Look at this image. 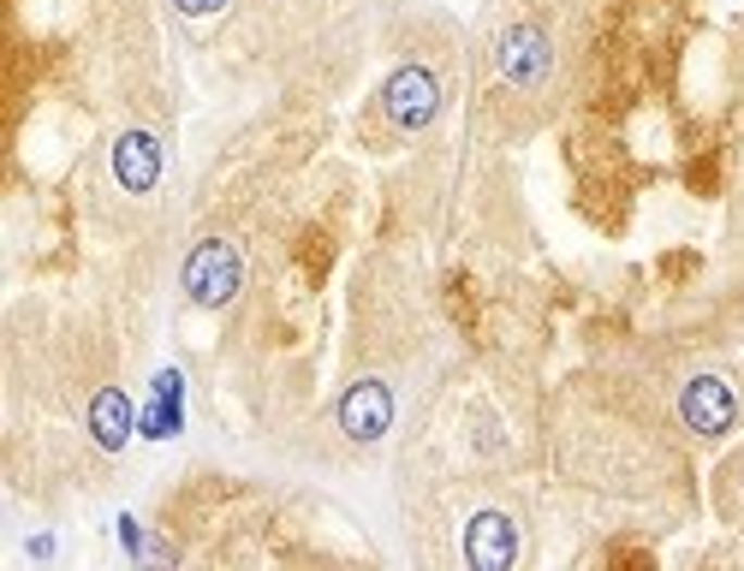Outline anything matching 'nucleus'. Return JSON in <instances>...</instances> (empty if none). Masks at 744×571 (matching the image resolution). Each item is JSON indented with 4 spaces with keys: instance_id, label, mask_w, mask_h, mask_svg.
Segmentation results:
<instances>
[{
    "instance_id": "1",
    "label": "nucleus",
    "mask_w": 744,
    "mask_h": 571,
    "mask_svg": "<svg viewBox=\"0 0 744 571\" xmlns=\"http://www.w3.org/2000/svg\"><path fill=\"white\" fill-rule=\"evenodd\" d=\"M179 286L197 310H226V303L238 298V286H245V262H238V250L226 245V238H203V245H191V257H185Z\"/></svg>"
},
{
    "instance_id": "2",
    "label": "nucleus",
    "mask_w": 744,
    "mask_h": 571,
    "mask_svg": "<svg viewBox=\"0 0 744 571\" xmlns=\"http://www.w3.org/2000/svg\"><path fill=\"white\" fill-rule=\"evenodd\" d=\"M382 113L394 120V132H423L441 113V78L429 66H399L382 84Z\"/></svg>"
},
{
    "instance_id": "3",
    "label": "nucleus",
    "mask_w": 744,
    "mask_h": 571,
    "mask_svg": "<svg viewBox=\"0 0 744 571\" xmlns=\"http://www.w3.org/2000/svg\"><path fill=\"white\" fill-rule=\"evenodd\" d=\"M679 417H685L691 435L721 440V435H733V423H739V393L727 387L721 375H691L685 393H679Z\"/></svg>"
},
{
    "instance_id": "4",
    "label": "nucleus",
    "mask_w": 744,
    "mask_h": 571,
    "mask_svg": "<svg viewBox=\"0 0 744 571\" xmlns=\"http://www.w3.org/2000/svg\"><path fill=\"white\" fill-rule=\"evenodd\" d=\"M387 429H394V387L387 381H351L346 393H339V435H351L358 447H370V440H382Z\"/></svg>"
},
{
    "instance_id": "5",
    "label": "nucleus",
    "mask_w": 744,
    "mask_h": 571,
    "mask_svg": "<svg viewBox=\"0 0 744 571\" xmlns=\"http://www.w3.org/2000/svg\"><path fill=\"white\" fill-rule=\"evenodd\" d=\"M495 66H500V78H507L512 90H536V84L548 78V66H554L548 36H542L536 24H512V30H500Z\"/></svg>"
},
{
    "instance_id": "6",
    "label": "nucleus",
    "mask_w": 744,
    "mask_h": 571,
    "mask_svg": "<svg viewBox=\"0 0 744 571\" xmlns=\"http://www.w3.org/2000/svg\"><path fill=\"white\" fill-rule=\"evenodd\" d=\"M519 560V524L507 512H476L464 524V566L476 571H507Z\"/></svg>"
},
{
    "instance_id": "7",
    "label": "nucleus",
    "mask_w": 744,
    "mask_h": 571,
    "mask_svg": "<svg viewBox=\"0 0 744 571\" xmlns=\"http://www.w3.org/2000/svg\"><path fill=\"white\" fill-rule=\"evenodd\" d=\"M113 179H120V190H132V197L156 190L161 185V137L156 132H125L120 144H113Z\"/></svg>"
},
{
    "instance_id": "8",
    "label": "nucleus",
    "mask_w": 744,
    "mask_h": 571,
    "mask_svg": "<svg viewBox=\"0 0 744 571\" xmlns=\"http://www.w3.org/2000/svg\"><path fill=\"white\" fill-rule=\"evenodd\" d=\"M137 429H144L149 440L185 435V375H179V370H161V375H156V393H149V405H144V417H137Z\"/></svg>"
},
{
    "instance_id": "9",
    "label": "nucleus",
    "mask_w": 744,
    "mask_h": 571,
    "mask_svg": "<svg viewBox=\"0 0 744 571\" xmlns=\"http://www.w3.org/2000/svg\"><path fill=\"white\" fill-rule=\"evenodd\" d=\"M90 435L102 452H120L125 440L137 435V411H132V399H125V387H102L90 399Z\"/></svg>"
},
{
    "instance_id": "10",
    "label": "nucleus",
    "mask_w": 744,
    "mask_h": 571,
    "mask_svg": "<svg viewBox=\"0 0 744 571\" xmlns=\"http://www.w3.org/2000/svg\"><path fill=\"white\" fill-rule=\"evenodd\" d=\"M120 548H125V560H144V554H149V542H144V524H137L132 512H120Z\"/></svg>"
},
{
    "instance_id": "11",
    "label": "nucleus",
    "mask_w": 744,
    "mask_h": 571,
    "mask_svg": "<svg viewBox=\"0 0 744 571\" xmlns=\"http://www.w3.org/2000/svg\"><path fill=\"white\" fill-rule=\"evenodd\" d=\"M173 7L185 12V18H214L221 7H233V0H173Z\"/></svg>"
},
{
    "instance_id": "12",
    "label": "nucleus",
    "mask_w": 744,
    "mask_h": 571,
    "mask_svg": "<svg viewBox=\"0 0 744 571\" xmlns=\"http://www.w3.org/2000/svg\"><path fill=\"white\" fill-rule=\"evenodd\" d=\"M30 560H54V536H30Z\"/></svg>"
}]
</instances>
